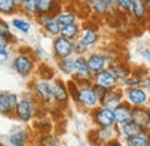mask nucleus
<instances>
[{"label":"nucleus","instance_id":"nucleus-1","mask_svg":"<svg viewBox=\"0 0 150 146\" xmlns=\"http://www.w3.org/2000/svg\"><path fill=\"white\" fill-rule=\"evenodd\" d=\"M37 100L33 92L19 96L13 117L21 123H29L37 114Z\"/></svg>","mask_w":150,"mask_h":146},{"label":"nucleus","instance_id":"nucleus-2","mask_svg":"<svg viewBox=\"0 0 150 146\" xmlns=\"http://www.w3.org/2000/svg\"><path fill=\"white\" fill-rule=\"evenodd\" d=\"M99 95L100 92L93 84L80 85L73 101L80 108L91 111L97 106H99Z\"/></svg>","mask_w":150,"mask_h":146},{"label":"nucleus","instance_id":"nucleus-3","mask_svg":"<svg viewBox=\"0 0 150 146\" xmlns=\"http://www.w3.org/2000/svg\"><path fill=\"white\" fill-rule=\"evenodd\" d=\"M12 67L22 78H29L36 71L37 59L33 52L20 51L12 60Z\"/></svg>","mask_w":150,"mask_h":146},{"label":"nucleus","instance_id":"nucleus-4","mask_svg":"<svg viewBox=\"0 0 150 146\" xmlns=\"http://www.w3.org/2000/svg\"><path fill=\"white\" fill-rule=\"evenodd\" d=\"M31 92L34 93L38 103H40L42 106L50 107L54 103L51 89V80H46L43 78L34 80L31 85Z\"/></svg>","mask_w":150,"mask_h":146},{"label":"nucleus","instance_id":"nucleus-5","mask_svg":"<svg viewBox=\"0 0 150 146\" xmlns=\"http://www.w3.org/2000/svg\"><path fill=\"white\" fill-rule=\"evenodd\" d=\"M90 116H91V120L96 127L108 128V127L117 125L115 118H114V111L112 108L97 106L95 109L90 111Z\"/></svg>","mask_w":150,"mask_h":146},{"label":"nucleus","instance_id":"nucleus-6","mask_svg":"<svg viewBox=\"0 0 150 146\" xmlns=\"http://www.w3.org/2000/svg\"><path fill=\"white\" fill-rule=\"evenodd\" d=\"M87 62L89 66V71L91 74L98 73L108 69L112 63H115L112 59V56H109L102 51H94L87 56Z\"/></svg>","mask_w":150,"mask_h":146},{"label":"nucleus","instance_id":"nucleus-7","mask_svg":"<svg viewBox=\"0 0 150 146\" xmlns=\"http://www.w3.org/2000/svg\"><path fill=\"white\" fill-rule=\"evenodd\" d=\"M52 52H53V57L57 60L72 57L74 55V41L65 38L60 35L53 37Z\"/></svg>","mask_w":150,"mask_h":146},{"label":"nucleus","instance_id":"nucleus-8","mask_svg":"<svg viewBox=\"0 0 150 146\" xmlns=\"http://www.w3.org/2000/svg\"><path fill=\"white\" fill-rule=\"evenodd\" d=\"M91 84L99 92L115 88V87L119 86V82H118L117 78L113 75V73L109 69H105V70H103L100 72L93 74Z\"/></svg>","mask_w":150,"mask_h":146},{"label":"nucleus","instance_id":"nucleus-9","mask_svg":"<svg viewBox=\"0 0 150 146\" xmlns=\"http://www.w3.org/2000/svg\"><path fill=\"white\" fill-rule=\"evenodd\" d=\"M51 89H52V96H53L54 104L59 106V107L68 104V102L71 100V95L68 93L66 81H64L61 78L52 79L51 80Z\"/></svg>","mask_w":150,"mask_h":146},{"label":"nucleus","instance_id":"nucleus-10","mask_svg":"<svg viewBox=\"0 0 150 146\" xmlns=\"http://www.w3.org/2000/svg\"><path fill=\"white\" fill-rule=\"evenodd\" d=\"M124 94H125V101H127L134 108L147 106L150 99L148 92L146 91L143 86L126 88L124 91Z\"/></svg>","mask_w":150,"mask_h":146},{"label":"nucleus","instance_id":"nucleus-11","mask_svg":"<svg viewBox=\"0 0 150 146\" xmlns=\"http://www.w3.org/2000/svg\"><path fill=\"white\" fill-rule=\"evenodd\" d=\"M125 100V94L122 87L118 86L115 88L106 89L100 92L99 95V106L108 107V108H114L117 107L121 101Z\"/></svg>","mask_w":150,"mask_h":146},{"label":"nucleus","instance_id":"nucleus-12","mask_svg":"<svg viewBox=\"0 0 150 146\" xmlns=\"http://www.w3.org/2000/svg\"><path fill=\"white\" fill-rule=\"evenodd\" d=\"M35 20L37 21V23L40 26L42 30L47 36L57 37L60 35L61 26L57 21L54 14H40V15H37Z\"/></svg>","mask_w":150,"mask_h":146},{"label":"nucleus","instance_id":"nucleus-13","mask_svg":"<svg viewBox=\"0 0 150 146\" xmlns=\"http://www.w3.org/2000/svg\"><path fill=\"white\" fill-rule=\"evenodd\" d=\"M76 39L90 50L91 48H94L95 45L98 44V42L100 39V34L96 26L87 23V24H82L81 34Z\"/></svg>","mask_w":150,"mask_h":146},{"label":"nucleus","instance_id":"nucleus-14","mask_svg":"<svg viewBox=\"0 0 150 146\" xmlns=\"http://www.w3.org/2000/svg\"><path fill=\"white\" fill-rule=\"evenodd\" d=\"M18 100L19 95L16 93L9 91L0 92V115L6 117H13Z\"/></svg>","mask_w":150,"mask_h":146},{"label":"nucleus","instance_id":"nucleus-15","mask_svg":"<svg viewBox=\"0 0 150 146\" xmlns=\"http://www.w3.org/2000/svg\"><path fill=\"white\" fill-rule=\"evenodd\" d=\"M114 9L115 6L113 0H94L89 6L90 13L97 18L108 16Z\"/></svg>","mask_w":150,"mask_h":146},{"label":"nucleus","instance_id":"nucleus-16","mask_svg":"<svg viewBox=\"0 0 150 146\" xmlns=\"http://www.w3.org/2000/svg\"><path fill=\"white\" fill-rule=\"evenodd\" d=\"M148 12H149V7L144 2V0H133L129 15L136 23H146L147 24Z\"/></svg>","mask_w":150,"mask_h":146},{"label":"nucleus","instance_id":"nucleus-17","mask_svg":"<svg viewBox=\"0 0 150 146\" xmlns=\"http://www.w3.org/2000/svg\"><path fill=\"white\" fill-rule=\"evenodd\" d=\"M37 15L40 14H54L57 15L64 7L59 0H35Z\"/></svg>","mask_w":150,"mask_h":146},{"label":"nucleus","instance_id":"nucleus-18","mask_svg":"<svg viewBox=\"0 0 150 146\" xmlns=\"http://www.w3.org/2000/svg\"><path fill=\"white\" fill-rule=\"evenodd\" d=\"M133 108L127 101H121L117 107L113 108L114 111V118H115V124L121 125L133 118Z\"/></svg>","mask_w":150,"mask_h":146},{"label":"nucleus","instance_id":"nucleus-19","mask_svg":"<svg viewBox=\"0 0 150 146\" xmlns=\"http://www.w3.org/2000/svg\"><path fill=\"white\" fill-rule=\"evenodd\" d=\"M95 136V140L103 145L104 143L111 140V139H114V138H118L119 136V130H118V125H113V127H108V128H97L93 131Z\"/></svg>","mask_w":150,"mask_h":146},{"label":"nucleus","instance_id":"nucleus-20","mask_svg":"<svg viewBox=\"0 0 150 146\" xmlns=\"http://www.w3.org/2000/svg\"><path fill=\"white\" fill-rule=\"evenodd\" d=\"M56 19L59 22V24L62 27V26H66V24L77 22L79 21V14H77V11L75 8H71V7H67V5H64L62 9L56 15Z\"/></svg>","mask_w":150,"mask_h":146},{"label":"nucleus","instance_id":"nucleus-21","mask_svg":"<svg viewBox=\"0 0 150 146\" xmlns=\"http://www.w3.org/2000/svg\"><path fill=\"white\" fill-rule=\"evenodd\" d=\"M108 69L117 78V80L119 82V86H121L124 84V81L132 75V70L129 69V66L125 65V64H121V63H118V62L112 63Z\"/></svg>","mask_w":150,"mask_h":146},{"label":"nucleus","instance_id":"nucleus-22","mask_svg":"<svg viewBox=\"0 0 150 146\" xmlns=\"http://www.w3.org/2000/svg\"><path fill=\"white\" fill-rule=\"evenodd\" d=\"M133 121L140 124L143 129H149L150 127V109L147 106L133 108Z\"/></svg>","mask_w":150,"mask_h":146},{"label":"nucleus","instance_id":"nucleus-23","mask_svg":"<svg viewBox=\"0 0 150 146\" xmlns=\"http://www.w3.org/2000/svg\"><path fill=\"white\" fill-rule=\"evenodd\" d=\"M30 140V133L27 129H19L13 131L8 137V143L11 146H28Z\"/></svg>","mask_w":150,"mask_h":146},{"label":"nucleus","instance_id":"nucleus-24","mask_svg":"<svg viewBox=\"0 0 150 146\" xmlns=\"http://www.w3.org/2000/svg\"><path fill=\"white\" fill-rule=\"evenodd\" d=\"M126 146H150V136L149 129H146L144 131L134 135L125 139Z\"/></svg>","mask_w":150,"mask_h":146},{"label":"nucleus","instance_id":"nucleus-25","mask_svg":"<svg viewBox=\"0 0 150 146\" xmlns=\"http://www.w3.org/2000/svg\"><path fill=\"white\" fill-rule=\"evenodd\" d=\"M118 130H119V135L124 136L125 138H128V137H132L134 135H137V133L144 131L146 129H143L135 121L131 120V121H128L121 125H118Z\"/></svg>","mask_w":150,"mask_h":146},{"label":"nucleus","instance_id":"nucleus-26","mask_svg":"<svg viewBox=\"0 0 150 146\" xmlns=\"http://www.w3.org/2000/svg\"><path fill=\"white\" fill-rule=\"evenodd\" d=\"M81 30H82V23H80L77 21V22L71 23V24L62 26L61 29H60V36L68 38V39H72V41H75L77 37L80 36Z\"/></svg>","mask_w":150,"mask_h":146},{"label":"nucleus","instance_id":"nucleus-27","mask_svg":"<svg viewBox=\"0 0 150 146\" xmlns=\"http://www.w3.org/2000/svg\"><path fill=\"white\" fill-rule=\"evenodd\" d=\"M20 13L16 0H0V16H13Z\"/></svg>","mask_w":150,"mask_h":146},{"label":"nucleus","instance_id":"nucleus-28","mask_svg":"<svg viewBox=\"0 0 150 146\" xmlns=\"http://www.w3.org/2000/svg\"><path fill=\"white\" fill-rule=\"evenodd\" d=\"M11 27L21 34H28L31 30V22L25 16H13L11 20Z\"/></svg>","mask_w":150,"mask_h":146},{"label":"nucleus","instance_id":"nucleus-29","mask_svg":"<svg viewBox=\"0 0 150 146\" xmlns=\"http://www.w3.org/2000/svg\"><path fill=\"white\" fill-rule=\"evenodd\" d=\"M57 67L61 74L72 78L74 74V57L72 56L68 58L57 60Z\"/></svg>","mask_w":150,"mask_h":146},{"label":"nucleus","instance_id":"nucleus-30","mask_svg":"<svg viewBox=\"0 0 150 146\" xmlns=\"http://www.w3.org/2000/svg\"><path fill=\"white\" fill-rule=\"evenodd\" d=\"M20 13L28 19H35L37 16V9L35 5V0H28L20 7Z\"/></svg>","mask_w":150,"mask_h":146},{"label":"nucleus","instance_id":"nucleus-31","mask_svg":"<svg viewBox=\"0 0 150 146\" xmlns=\"http://www.w3.org/2000/svg\"><path fill=\"white\" fill-rule=\"evenodd\" d=\"M0 34L6 37L12 44L15 43L16 38H15V35L12 31V27H11V24L2 18V16H0Z\"/></svg>","mask_w":150,"mask_h":146},{"label":"nucleus","instance_id":"nucleus-32","mask_svg":"<svg viewBox=\"0 0 150 146\" xmlns=\"http://www.w3.org/2000/svg\"><path fill=\"white\" fill-rule=\"evenodd\" d=\"M39 146H60V140L53 135H43L42 138L39 139Z\"/></svg>","mask_w":150,"mask_h":146},{"label":"nucleus","instance_id":"nucleus-33","mask_svg":"<svg viewBox=\"0 0 150 146\" xmlns=\"http://www.w3.org/2000/svg\"><path fill=\"white\" fill-rule=\"evenodd\" d=\"M113 1H114V6L117 11L125 13V14H129L133 0H113Z\"/></svg>","mask_w":150,"mask_h":146},{"label":"nucleus","instance_id":"nucleus-34","mask_svg":"<svg viewBox=\"0 0 150 146\" xmlns=\"http://www.w3.org/2000/svg\"><path fill=\"white\" fill-rule=\"evenodd\" d=\"M11 45H12V43L4 36V35L0 34V50L1 49H8Z\"/></svg>","mask_w":150,"mask_h":146},{"label":"nucleus","instance_id":"nucleus-35","mask_svg":"<svg viewBox=\"0 0 150 146\" xmlns=\"http://www.w3.org/2000/svg\"><path fill=\"white\" fill-rule=\"evenodd\" d=\"M100 146H124V145L121 144V142H120L118 138H114V139H111V140L104 143L103 145H100Z\"/></svg>","mask_w":150,"mask_h":146},{"label":"nucleus","instance_id":"nucleus-36","mask_svg":"<svg viewBox=\"0 0 150 146\" xmlns=\"http://www.w3.org/2000/svg\"><path fill=\"white\" fill-rule=\"evenodd\" d=\"M9 57H11V52L8 49H1L0 50V59L1 60H7V59H9Z\"/></svg>","mask_w":150,"mask_h":146},{"label":"nucleus","instance_id":"nucleus-37","mask_svg":"<svg viewBox=\"0 0 150 146\" xmlns=\"http://www.w3.org/2000/svg\"><path fill=\"white\" fill-rule=\"evenodd\" d=\"M143 87L146 88V91L148 92V94L150 95V75L146 77V79L143 80Z\"/></svg>","mask_w":150,"mask_h":146},{"label":"nucleus","instance_id":"nucleus-38","mask_svg":"<svg viewBox=\"0 0 150 146\" xmlns=\"http://www.w3.org/2000/svg\"><path fill=\"white\" fill-rule=\"evenodd\" d=\"M33 54H34V56H35L36 59H37V58H43V57L45 56V52H44L42 49H36Z\"/></svg>","mask_w":150,"mask_h":146},{"label":"nucleus","instance_id":"nucleus-39","mask_svg":"<svg viewBox=\"0 0 150 146\" xmlns=\"http://www.w3.org/2000/svg\"><path fill=\"white\" fill-rule=\"evenodd\" d=\"M141 54H142V57L146 59V62L150 63V50H148V49H143Z\"/></svg>","mask_w":150,"mask_h":146},{"label":"nucleus","instance_id":"nucleus-40","mask_svg":"<svg viewBox=\"0 0 150 146\" xmlns=\"http://www.w3.org/2000/svg\"><path fill=\"white\" fill-rule=\"evenodd\" d=\"M93 1L94 0H77V4L81 6H84V7H89Z\"/></svg>","mask_w":150,"mask_h":146},{"label":"nucleus","instance_id":"nucleus-41","mask_svg":"<svg viewBox=\"0 0 150 146\" xmlns=\"http://www.w3.org/2000/svg\"><path fill=\"white\" fill-rule=\"evenodd\" d=\"M27 1H28V0H16V2H18V4L20 5V7H21L23 4H25Z\"/></svg>","mask_w":150,"mask_h":146},{"label":"nucleus","instance_id":"nucleus-42","mask_svg":"<svg viewBox=\"0 0 150 146\" xmlns=\"http://www.w3.org/2000/svg\"><path fill=\"white\" fill-rule=\"evenodd\" d=\"M150 23V8H149V12H148V18H147V24Z\"/></svg>","mask_w":150,"mask_h":146},{"label":"nucleus","instance_id":"nucleus-43","mask_svg":"<svg viewBox=\"0 0 150 146\" xmlns=\"http://www.w3.org/2000/svg\"><path fill=\"white\" fill-rule=\"evenodd\" d=\"M61 4H64V5H66V4H68L69 2V0H59Z\"/></svg>","mask_w":150,"mask_h":146},{"label":"nucleus","instance_id":"nucleus-44","mask_svg":"<svg viewBox=\"0 0 150 146\" xmlns=\"http://www.w3.org/2000/svg\"><path fill=\"white\" fill-rule=\"evenodd\" d=\"M144 2L147 4V6H148V7L150 8V0H144Z\"/></svg>","mask_w":150,"mask_h":146},{"label":"nucleus","instance_id":"nucleus-45","mask_svg":"<svg viewBox=\"0 0 150 146\" xmlns=\"http://www.w3.org/2000/svg\"><path fill=\"white\" fill-rule=\"evenodd\" d=\"M0 146H5L4 144H2V142H1V139H0Z\"/></svg>","mask_w":150,"mask_h":146},{"label":"nucleus","instance_id":"nucleus-46","mask_svg":"<svg viewBox=\"0 0 150 146\" xmlns=\"http://www.w3.org/2000/svg\"><path fill=\"white\" fill-rule=\"evenodd\" d=\"M73 1H77V0H69V2H73Z\"/></svg>","mask_w":150,"mask_h":146},{"label":"nucleus","instance_id":"nucleus-47","mask_svg":"<svg viewBox=\"0 0 150 146\" xmlns=\"http://www.w3.org/2000/svg\"><path fill=\"white\" fill-rule=\"evenodd\" d=\"M28 146H31V145H28Z\"/></svg>","mask_w":150,"mask_h":146}]
</instances>
